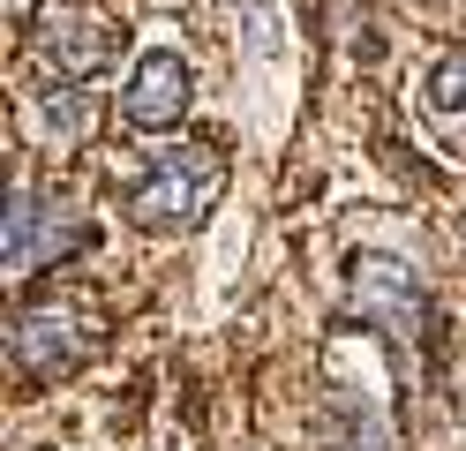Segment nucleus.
Wrapping results in <instances>:
<instances>
[{
  "label": "nucleus",
  "instance_id": "nucleus-4",
  "mask_svg": "<svg viewBox=\"0 0 466 451\" xmlns=\"http://www.w3.org/2000/svg\"><path fill=\"white\" fill-rule=\"evenodd\" d=\"M91 241H98V233L83 226V219H68V210L38 203L31 180H15V189H8V219H0V263H8L15 279H31V271L61 263V256H83Z\"/></svg>",
  "mask_w": 466,
  "mask_h": 451
},
{
  "label": "nucleus",
  "instance_id": "nucleus-8",
  "mask_svg": "<svg viewBox=\"0 0 466 451\" xmlns=\"http://www.w3.org/2000/svg\"><path fill=\"white\" fill-rule=\"evenodd\" d=\"M38 120H46V136H61V143L91 136V90H76V83L38 90Z\"/></svg>",
  "mask_w": 466,
  "mask_h": 451
},
{
  "label": "nucleus",
  "instance_id": "nucleus-2",
  "mask_svg": "<svg viewBox=\"0 0 466 451\" xmlns=\"http://www.w3.org/2000/svg\"><path fill=\"white\" fill-rule=\"evenodd\" d=\"M346 309L384 331L399 369H414V346H421V323H429V293H421V279L399 256H354V271H346Z\"/></svg>",
  "mask_w": 466,
  "mask_h": 451
},
{
  "label": "nucleus",
  "instance_id": "nucleus-5",
  "mask_svg": "<svg viewBox=\"0 0 466 451\" xmlns=\"http://www.w3.org/2000/svg\"><path fill=\"white\" fill-rule=\"evenodd\" d=\"M113 53H121L113 23L106 15H83V8H61V15H46L31 30V60H38L53 83H91Z\"/></svg>",
  "mask_w": 466,
  "mask_h": 451
},
{
  "label": "nucleus",
  "instance_id": "nucleus-6",
  "mask_svg": "<svg viewBox=\"0 0 466 451\" xmlns=\"http://www.w3.org/2000/svg\"><path fill=\"white\" fill-rule=\"evenodd\" d=\"M188 98H196V68L181 53H143L136 68H128V83H121V120L128 128H181V113H188Z\"/></svg>",
  "mask_w": 466,
  "mask_h": 451
},
{
  "label": "nucleus",
  "instance_id": "nucleus-9",
  "mask_svg": "<svg viewBox=\"0 0 466 451\" xmlns=\"http://www.w3.org/2000/svg\"><path fill=\"white\" fill-rule=\"evenodd\" d=\"M421 90H429V106H436V113L466 120V53H444V60L421 76Z\"/></svg>",
  "mask_w": 466,
  "mask_h": 451
},
{
  "label": "nucleus",
  "instance_id": "nucleus-7",
  "mask_svg": "<svg viewBox=\"0 0 466 451\" xmlns=\"http://www.w3.org/2000/svg\"><path fill=\"white\" fill-rule=\"evenodd\" d=\"M331 451H399V436H391V421H384V406L376 399H361V391H339L331 399Z\"/></svg>",
  "mask_w": 466,
  "mask_h": 451
},
{
  "label": "nucleus",
  "instance_id": "nucleus-3",
  "mask_svg": "<svg viewBox=\"0 0 466 451\" xmlns=\"http://www.w3.org/2000/svg\"><path fill=\"white\" fill-rule=\"evenodd\" d=\"M8 354L31 384H61L98 354V323L76 301H23L15 323H8Z\"/></svg>",
  "mask_w": 466,
  "mask_h": 451
},
{
  "label": "nucleus",
  "instance_id": "nucleus-1",
  "mask_svg": "<svg viewBox=\"0 0 466 451\" xmlns=\"http://www.w3.org/2000/svg\"><path fill=\"white\" fill-rule=\"evenodd\" d=\"M218 196H226V150L218 143H173L121 189V210L143 233H188L218 210Z\"/></svg>",
  "mask_w": 466,
  "mask_h": 451
}]
</instances>
